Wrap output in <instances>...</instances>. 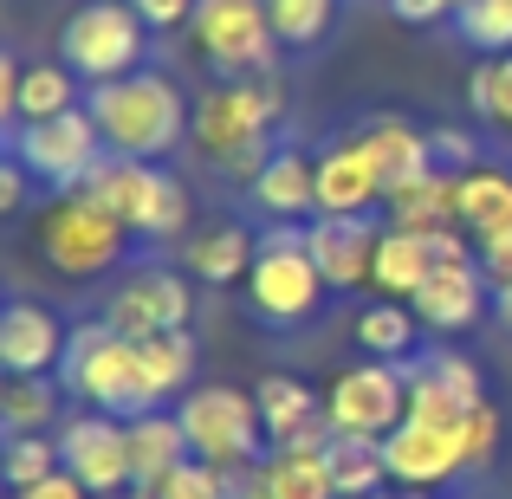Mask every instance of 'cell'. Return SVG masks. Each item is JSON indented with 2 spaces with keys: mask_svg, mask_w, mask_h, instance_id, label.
Wrapping results in <instances>:
<instances>
[{
  "mask_svg": "<svg viewBox=\"0 0 512 499\" xmlns=\"http://www.w3.org/2000/svg\"><path fill=\"white\" fill-rule=\"evenodd\" d=\"M286 111V85L273 72L266 78H227V85H208L195 104V150L208 156L214 169L253 182L266 163H273V124Z\"/></svg>",
  "mask_w": 512,
  "mask_h": 499,
  "instance_id": "obj_1",
  "label": "cell"
},
{
  "mask_svg": "<svg viewBox=\"0 0 512 499\" xmlns=\"http://www.w3.org/2000/svg\"><path fill=\"white\" fill-rule=\"evenodd\" d=\"M85 111L98 117V137L111 156H137V163H163L175 143L195 130V104L182 85L163 72H124L111 85H91Z\"/></svg>",
  "mask_w": 512,
  "mask_h": 499,
  "instance_id": "obj_2",
  "label": "cell"
},
{
  "mask_svg": "<svg viewBox=\"0 0 512 499\" xmlns=\"http://www.w3.org/2000/svg\"><path fill=\"white\" fill-rule=\"evenodd\" d=\"M59 389H65V396H78L85 409L117 415V422H137V415L163 409L156 389H150V376H143L137 337L111 331L104 318L72 325V337H65V363H59Z\"/></svg>",
  "mask_w": 512,
  "mask_h": 499,
  "instance_id": "obj_3",
  "label": "cell"
},
{
  "mask_svg": "<svg viewBox=\"0 0 512 499\" xmlns=\"http://www.w3.org/2000/svg\"><path fill=\"white\" fill-rule=\"evenodd\" d=\"M78 195H91L111 221H124L130 234H143V240H175L188 227V188L175 182L163 163L104 156V163L78 182Z\"/></svg>",
  "mask_w": 512,
  "mask_h": 499,
  "instance_id": "obj_4",
  "label": "cell"
},
{
  "mask_svg": "<svg viewBox=\"0 0 512 499\" xmlns=\"http://www.w3.org/2000/svg\"><path fill=\"white\" fill-rule=\"evenodd\" d=\"M325 273H318L312 247H305V227L279 221L273 234H260V260L247 273V305L260 325H305V318L325 305Z\"/></svg>",
  "mask_w": 512,
  "mask_h": 499,
  "instance_id": "obj_5",
  "label": "cell"
},
{
  "mask_svg": "<svg viewBox=\"0 0 512 499\" xmlns=\"http://www.w3.org/2000/svg\"><path fill=\"white\" fill-rule=\"evenodd\" d=\"M143 46H150V26L130 0H85L59 26V65H72L85 85H111L124 72H143Z\"/></svg>",
  "mask_w": 512,
  "mask_h": 499,
  "instance_id": "obj_6",
  "label": "cell"
},
{
  "mask_svg": "<svg viewBox=\"0 0 512 499\" xmlns=\"http://www.w3.org/2000/svg\"><path fill=\"white\" fill-rule=\"evenodd\" d=\"M124 247H130V227L111 221V214H104L91 195H78V188L39 214V253H46V266L65 273V279L111 273V266L124 260Z\"/></svg>",
  "mask_w": 512,
  "mask_h": 499,
  "instance_id": "obj_7",
  "label": "cell"
},
{
  "mask_svg": "<svg viewBox=\"0 0 512 499\" xmlns=\"http://www.w3.org/2000/svg\"><path fill=\"white\" fill-rule=\"evenodd\" d=\"M182 428H188V448H195V461L208 467H260V402L247 396V389H227V383H201L182 396Z\"/></svg>",
  "mask_w": 512,
  "mask_h": 499,
  "instance_id": "obj_8",
  "label": "cell"
},
{
  "mask_svg": "<svg viewBox=\"0 0 512 499\" xmlns=\"http://www.w3.org/2000/svg\"><path fill=\"white\" fill-rule=\"evenodd\" d=\"M188 33H195V52L221 78H266L273 72L279 33L266 20V0H195Z\"/></svg>",
  "mask_w": 512,
  "mask_h": 499,
  "instance_id": "obj_9",
  "label": "cell"
},
{
  "mask_svg": "<svg viewBox=\"0 0 512 499\" xmlns=\"http://www.w3.org/2000/svg\"><path fill=\"white\" fill-rule=\"evenodd\" d=\"M7 156L26 175H39V182H52V188L72 195V188L85 182L111 150H104V137H98V117L78 104V111L46 117V124H13L7 130Z\"/></svg>",
  "mask_w": 512,
  "mask_h": 499,
  "instance_id": "obj_10",
  "label": "cell"
},
{
  "mask_svg": "<svg viewBox=\"0 0 512 499\" xmlns=\"http://www.w3.org/2000/svg\"><path fill=\"white\" fill-rule=\"evenodd\" d=\"M325 415L338 435H363V441H389L402 422H409V376L402 363H350L338 383L325 389Z\"/></svg>",
  "mask_w": 512,
  "mask_h": 499,
  "instance_id": "obj_11",
  "label": "cell"
},
{
  "mask_svg": "<svg viewBox=\"0 0 512 499\" xmlns=\"http://www.w3.org/2000/svg\"><path fill=\"white\" fill-rule=\"evenodd\" d=\"M59 461L91 499L137 487V467H130V422H117V415H104V409H85V415H72V422L59 428Z\"/></svg>",
  "mask_w": 512,
  "mask_h": 499,
  "instance_id": "obj_12",
  "label": "cell"
},
{
  "mask_svg": "<svg viewBox=\"0 0 512 499\" xmlns=\"http://www.w3.org/2000/svg\"><path fill=\"white\" fill-rule=\"evenodd\" d=\"M188 312H195L188 279L169 273V266H143V273H130L124 286L111 292L104 325L124 331V337H163V331H188Z\"/></svg>",
  "mask_w": 512,
  "mask_h": 499,
  "instance_id": "obj_13",
  "label": "cell"
},
{
  "mask_svg": "<svg viewBox=\"0 0 512 499\" xmlns=\"http://www.w3.org/2000/svg\"><path fill=\"white\" fill-rule=\"evenodd\" d=\"M253 402H260V422H266V448L312 454V448H331V435H338L331 415H325V396H312V383H299L286 370L260 376Z\"/></svg>",
  "mask_w": 512,
  "mask_h": 499,
  "instance_id": "obj_14",
  "label": "cell"
},
{
  "mask_svg": "<svg viewBox=\"0 0 512 499\" xmlns=\"http://www.w3.org/2000/svg\"><path fill=\"white\" fill-rule=\"evenodd\" d=\"M376 240L383 234L370 227V214H312V227H305V247H312V260H318L331 292H357L370 279Z\"/></svg>",
  "mask_w": 512,
  "mask_h": 499,
  "instance_id": "obj_15",
  "label": "cell"
},
{
  "mask_svg": "<svg viewBox=\"0 0 512 499\" xmlns=\"http://www.w3.org/2000/svg\"><path fill=\"white\" fill-rule=\"evenodd\" d=\"M383 461H389V480L409 493H435L454 474H467L461 448H454V428H428V422H402L383 441Z\"/></svg>",
  "mask_w": 512,
  "mask_h": 499,
  "instance_id": "obj_16",
  "label": "cell"
},
{
  "mask_svg": "<svg viewBox=\"0 0 512 499\" xmlns=\"http://www.w3.org/2000/svg\"><path fill=\"white\" fill-rule=\"evenodd\" d=\"M409 305L428 331H467V325H480V312L493 305V279L480 273V260H448L422 279V292H415Z\"/></svg>",
  "mask_w": 512,
  "mask_h": 499,
  "instance_id": "obj_17",
  "label": "cell"
},
{
  "mask_svg": "<svg viewBox=\"0 0 512 499\" xmlns=\"http://www.w3.org/2000/svg\"><path fill=\"white\" fill-rule=\"evenodd\" d=\"M65 337H72V331H65L46 305L13 299L7 312H0V370H7V376H59Z\"/></svg>",
  "mask_w": 512,
  "mask_h": 499,
  "instance_id": "obj_18",
  "label": "cell"
},
{
  "mask_svg": "<svg viewBox=\"0 0 512 499\" xmlns=\"http://www.w3.org/2000/svg\"><path fill=\"white\" fill-rule=\"evenodd\" d=\"M350 143H357L363 156H370L376 182L396 195V188H409L415 175L435 169V150H428V130H415L409 117H363L357 130H350Z\"/></svg>",
  "mask_w": 512,
  "mask_h": 499,
  "instance_id": "obj_19",
  "label": "cell"
},
{
  "mask_svg": "<svg viewBox=\"0 0 512 499\" xmlns=\"http://www.w3.org/2000/svg\"><path fill=\"white\" fill-rule=\"evenodd\" d=\"M376 201H389V188L376 182L370 156L350 137L331 143V150L318 156V214H370Z\"/></svg>",
  "mask_w": 512,
  "mask_h": 499,
  "instance_id": "obj_20",
  "label": "cell"
},
{
  "mask_svg": "<svg viewBox=\"0 0 512 499\" xmlns=\"http://www.w3.org/2000/svg\"><path fill=\"white\" fill-rule=\"evenodd\" d=\"M247 195L273 221H305V214H318V163H305L299 150H273V163L247 182Z\"/></svg>",
  "mask_w": 512,
  "mask_h": 499,
  "instance_id": "obj_21",
  "label": "cell"
},
{
  "mask_svg": "<svg viewBox=\"0 0 512 499\" xmlns=\"http://www.w3.org/2000/svg\"><path fill=\"white\" fill-rule=\"evenodd\" d=\"M182 461H195L182 415L150 409V415H137V422H130V467H137V487H156V480L175 474Z\"/></svg>",
  "mask_w": 512,
  "mask_h": 499,
  "instance_id": "obj_22",
  "label": "cell"
},
{
  "mask_svg": "<svg viewBox=\"0 0 512 499\" xmlns=\"http://www.w3.org/2000/svg\"><path fill=\"white\" fill-rule=\"evenodd\" d=\"M383 208H389V227H409V234H441V227H461V214H454V169L415 175V182L396 188Z\"/></svg>",
  "mask_w": 512,
  "mask_h": 499,
  "instance_id": "obj_23",
  "label": "cell"
},
{
  "mask_svg": "<svg viewBox=\"0 0 512 499\" xmlns=\"http://www.w3.org/2000/svg\"><path fill=\"white\" fill-rule=\"evenodd\" d=\"M428 273H435L428 240L409 234V227H383V240H376V266H370V286L383 292V299H415Z\"/></svg>",
  "mask_w": 512,
  "mask_h": 499,
  "instance_id": "obj_24",
  "label": "cell"
},
{
  "mask_svg": "<svg viewBox=\"0 0 512 499\" xmlns=\"http://www.w3.org/2000/svg\"><path fill=\"white\" fill-rule=\"evenodd\" d=\"M454 214H461L467 234H500V227H512V175L506 169H461L454 175Z\"/></svg>",
  "mask_w": 512,
  "mask_h": 499,
  "instance_id": "obj_25",
  "label": "cell"
},
{
  "mask_svg": "<svg viewBox=\"0 0 512 499\" xmlns=\"http://www.w3.org/2000/svg\"><path fill=\"white\" fill-rule=\"evenodd\" d=\"M260 493H266V499H338V480H331L325 448H312V454L266 448V461H260Z\"/></svg>",
  "mask_w": 512,
  "mask_h": 499,
  "instance_id": "obj_26",
  "label": "cell"
},
{
  "mask_svg": "<svg viewBox=\"0 0 512 499\" xmlns=\"http://www.w3.org/2000/svg\"><path fill=\"white\" fill-rule=\"evenodd\" d=\"M253 260H260V240L247 234V227H214V234L188 240V273L208 279V286H247Z\"/></svg>",
  "mask_w": 512,
  "mask_h": 499,
  "instance_id": "obj_27",
  "label": "cell"
},
{
  "mask_svg": "<svg viewBox=\"0 0 512 499\" xmlns=\"http://www.w3.org/2000/svg\"><path fill=\"white\" fill-rule=\"evenodd\" d=\"M415 305H402V299H376V305H363L357 312V344H363V357H376V363H409L415 357Z\"/></svg>",
  "mask_w": 512,
  "mask_h": 499,
  "instance_id": "obj_28",
  "label": "cell"
},
{
  "mask_svg": "<svg viewBox=\"0 0 512 499\" xmlns=\"http://www.w3.org/2000/svg\"><path fill=\"white\" fill-rule=\"evenodd\" d=\"M331 480H338V499H370L389 487V461H383V441H363V435H331L325 448Z\"/></svg>",
  "mask_w": 512,
  "mask_h": 499,
  "instance_id": "obj_29",
  "label": "cell"
},
{
  "mask_svg": "<svg viewBox=\"0 0 512 499\" xmlns=\"http://www.w3.org/2000/svg\"><path fill=\"white\" fill-rule=\"evenodd\" d=\"M78 85L85 78L72 65H33L20 78V98H13V124H46V117H65L78 111Z\"/></svg>",
  "mask_w": 512,
  "mask_h": 499,
  "instance_id": "obj_30",
  "label": "cell"
},
{
  "mask_svg": "<svg viewBox=\"0 0 512 499\" xmlns=\"http://www.w3.org/2000/svg\"><path fill=\"white\" fill-rule=\"evenodd\" d=\"M137 350H143V376H150L156 402H163V396H182V389L195 383V337H188V331L137 337Z\"/></svg>",
  "mask_w": 512,
  "mask_h": 499,
  "instance_id": "obj_31",
  "label": "cell"
},
{
  "mask_svg": "<svg viewBox=\"0 0 512 499\" xmlns=\"http://www.w3.org/2000/svg\"><path fill=\"white\" fill-rule=\"evenodd\" d=\"M52 409H59L52 376H13L7 396H0V422H7V435H39V428L52 422Z\"/></svg>",
  "mask_w": 512,
  "mask_h": 499,
  "instance_id": "obj_32",
  "label": "cell"
},
{
  "mask_svg": "<svg viewBox=\"0 0 512 499\" xmlns=\"http://www.w3.org/2000/svg\"><path fill=\"white\" fill-rule=\"evenodd\" d=\"M454 33L487 59H512V0H467L454 13Z\"/></svg>",
  "mask_w": 512,
  "mask_h": 499,
  "instance_id": "obj_33",
  "label": "cell"
},
{
  "mask_svg": "<svg viewBox=\"0 0 512 499\" xmlns=\"http://www.w3.org/2000/svg\"><path fill=\"white\" fill-rule=\"evenodd\" d=\"M266 20H273L279 46H318L338 20V0H266Z\"/></svg>",
  "mask_w": 512,
  "mask_h": 499,
  "instance_id": "obj_34",
  "label": "cell"
},
{
  "mask_svg": "<svg viewBox=\"0 0 512 499\" xmlns=\"http://www.w3.org/2000/svg\"><path fill=\"white\" fill-rule=\"evenodd\" d=\"M59 441H46V435H7V454H0V474H7V487L20 493V487H39V480H52L59 474Z\"/></svg>",
  "mask_w": 512,
  "mask_h": 499,
  "instance_id": "obj_35",
  "label": "cell"
},
{
  "mask_svg": "<svg viewBox=\"0 0 512 499\" xmlns=\"http://www.w3.org/2000/svg\"><path fill=\"white\" fill-rule=\"evenodd\" d=\"M137 499H227V474L208 461H182L175 474H163L156 487H130Z\"/></svg>",
  "mask_w": 512,
  "mask_h": 499,
  "instance_id": "obj_36",
  "label": "cell"
},
{
  "mask_svg": "<svg viewBox=\"0 0 512 499\" xmlns=\"http://www.w3.org/2000/svg\"><path fill=\"white\" fill-rule=\"evenodd\" d=\"M500 441H506V422H500V409H493V402H480V409L467 415L461 428H454V448H461L467 474H480V467H493V454H500Z\"/></svg>",
  "mask_w": 512,
  "mask_h": 499,
  "instance_id": "obj_37",
  "label": "cell"
},
{
  "mask_svg": "<svg viewBox=\"0 0 512 499\" xmlns=\"http://www.w3.org/2000/svg\"><path fill=\"white\" fill-rule=\"evenodd\" d=\"M474 111L512 137V59H487L474 72Z\"/></svg>",
  "mask_w": 512,
  "mask_h": 499,
  "instance_id": "obj_38",
  "label": "cell"
},
{
  "mask_svg": "<svg viewBox=\"0 0 512 499\" xmlns=\"http://www.w3.org/2000/svg\"><path fill=\"white\" fill-rule=\"evenodd\" d=\"M428 150H435V169H480V150H474V137L467 130H454V124H435L428 130Z\"/></svg>",
  "mask_w": 512,
  "mask_h": 499,
  "instance_id": "obj_39",
  "label": "cell"
},
{
  "mask_svg": "<svg viewBox=\"0 0 512 499\" xmlns=\"http://www.w3.org/2000/svg\"><path fill=\"white\" fill-rule=\"evenodd\" d=\"M474 260H480V273H487L493 286H512V227H500V234H480L474 240Z\"/></svg>",
  "mask_w": 512,
  "mask_h": 499,
  "instance_id": "obj_40",
  "label": "cell"
},
{
  "mask_svg": "<svg viewBox=\"0 0 512 499\" xmlns=\"http://www.w3.org/2000/svg\"><path fill=\"white\" fill-rule=\"evenodd\" d=\"M130 7L143 13V26H150V33H169V26H188V20H195V0H130Z\"/></svg>",
  "mask_w": 512,
  "mask_h": 499,
  "instance_id": "obj_41",
  "label": "cell"
},
{
  "mask_svg": "<svg viewBox=\"0 0 512 499\" xmlns=\"http://www.w3.org/2000/svg\"><path fill=\"white\" fill-rule=\"evenodd\" d=\"M389 13H396L402 26H435V20H448V0H389Z\"/></svg>",
  "mask_w": 512,
  "mask_h": 499,
  "instance_id": "obj_42",
  "label": "cell"
},
{
  "mask_svg": "<svg viewBox=\"0 0 512 499\" xmlns=\"http://www.w3.org/2000/svg\"><path fill=\"white\" fill-rule=\"evenodd\" d=\"M13 499H91V493H85V487H78V480L65 474V467H59L52 480H39V487H20Z\"/></svg>",
  "mask_w": 512,
  "mask_h": 499,
  "instance_id": "obj_43",
  "label": "cell"
},
{
  "mask_svg": "<svg viewBox=\"0 0 512 499\" xmlns=\"http://www.w3.org/2000/svg\"><path fill=\"white\" fill-rule=\"evenodd\" d=\"M20 163H13V156H7V169H0V208H20Z\"/></svg>",
  "mask_w": 512,
  "mask_h": 499,
  "instance_id": "obj_44",
  "label": "cell"
},
{
  "mask_svg": "<svg viewBox=\"0 0 512 499\" xmlns=\"http://www.w3.org/2000/svg\"><path fill=\"white\" fill-rule=\"evenodd\" d=\"M493 318L512 331V286H493Z\"/></svg>",
  "mask_w": 512,
  "mask_h": 499,
  "instance_id": "obj_45",
  "label": "cell"
},
{
  "mask_svg": "<svg viewBox=\"0 0 512 499\" xmlns=\"http://www.w3.org/2000/svg\"><path fill=\"white\" fill-rule=\"evenodd\" d=\"M448 7H454V13H461V7H467V0H448Z\"/></svg>",
  "mask_w": 512,
  "mask_h": 499,
  "instance_id": "obj_46",
  "label": "cell"
},
{
  "mask_svg": "<svg viewBox=\"0 0 512 499\" xmlns=\"http://www.w3.org/2000/svg\"><path fill=\"white\" fill-rule=\"evenodd\" d=\"M370 499H389V493H370Z\"/></svg>",
  "mask_w": 512,
  "mask_h": 499,
  "instance_id": "obj_47",
  "label": "cell"
}]
</instances>
